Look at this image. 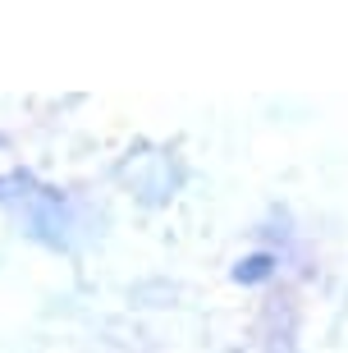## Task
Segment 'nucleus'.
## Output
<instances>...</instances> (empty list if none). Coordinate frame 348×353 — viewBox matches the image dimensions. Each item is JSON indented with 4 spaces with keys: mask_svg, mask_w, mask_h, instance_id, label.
Segmentation results:
<instances>
[{
    "mask_svg": "<svg viewBox=\"0 0 348 353\" xmlns=\"http://www.w3.org/2000/svg\"><path fill=\"white\" fill-rule=\"evenodd\" d=\"M275 275H280V252L275 248H252L229 266L234 285H271Z\"/></svg>",
    "mask_w": 348,
    "mask_h": 353,
    "instance_id": "nucleus-1",
    "label": "nucleus"
}]
</instances>
